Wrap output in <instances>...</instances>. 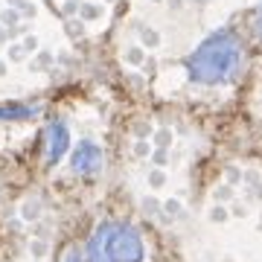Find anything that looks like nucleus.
Masks as SVG:
<instances>
[{
  "mask_svg": "<svg viewBox=\"0 0 262 262\" xmlns=\"http://www.w3.org/2000/svg\"><path fill=\"white\" fill-rule=\"evenodd\" d=\"M67 262H79V256H76V253H73V256H67Z\"/></svg>",
  "mask_w": 262,
  "mask_h": 262,
  "instance_id": "obj_6",
  "label": "nucleus"
},
{
  "mask_svg": "<svg viewBox=\"0 0 262 262\" xmlns=\"http://www.w3.org/2000/svg\"><path fill=\"white\" fill-rule=\"evenodd\" d=\"M239 67H242V47L236 35L219 32V35L207 38L189 56L187 73L198 84H225L239 73Z\"/></svg>",
  "mask_w": 262,
  "mask_h": 262,
  "instance_id": "obj_1",
  "label": "nucleus"
},
{
  "mask_svg": "<svg viewBox=\"0 0 262 262\" xmlns=\"http://www.w3.org/2000/svg\"><path fill=\"white\" fill-rule=\"evenodd\" d=\"M44 149H47V160L56 163V160L64 158V151L70 149V134H67L64 122H50L47 131H44Z\"/></svg>",
  "mask_w": 262,
  "mask_h": 262,
  "instance_id": "obj_4",
  "label": "nucleus"
},
{
  "mask_svg": "<svg viewBox=\"0 0 262 262\" xmlns=\"http://www.w3.org/2000/svg\"><path fill=\"white\" fill-rule=\"evenodd\" d=\"M256 29H259V35H262V12H259V20H256Z\"/></svg>",
  "mask_w": 262,
  "mask_h": 262,
  "instance_id": "obj_5",
  "label": "nucleus"
},
{
  "mask_svg": "<svg viewBox=\"0 0 262 262\" xmlns=\"http://www.w3.org/2000/svg\"><path fill=\"white\" fill-rule=\"evenodd\" d=\"M143 239L128 225L108 222L88 242V262H143Z\"/></svg>",
  "mask_w": 262,
  "mask_h": 262,
  "instance_id": "obj_2",
  "label": "nucleus"
},
{
  "mask_svg": "<svg viewBox=\"0 0 262 262\" xmlns=\"http://www.w3.org/2000/svg\"><path fill=\"white\" fill-rule=\"evenodd\" d=\"M70 166H73V172H79V175H96L99 169H102V151H99V146L91 140H84L76 146V151L70 155Z\"/></svg>",
  "mask_w": 262,
  "mask_h": 262,
  "instance_id": "obj_3",
  "label": "nucleus"
}]
</instances>
